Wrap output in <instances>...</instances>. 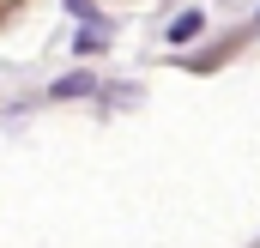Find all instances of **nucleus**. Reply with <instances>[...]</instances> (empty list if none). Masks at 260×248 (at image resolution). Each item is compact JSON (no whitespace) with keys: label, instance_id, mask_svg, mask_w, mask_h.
<instances>
[{"label":"nucleus","instance_id":"obj_2","mask_svg":"<svg viewBox=\"0 0 260 248\" xmlns=\"http://www.w3.org/2000/svg\"><path fill=\"white\" fill-rule=\"evenodd\" d=\"M200 24H206L200 12H182V18H170V30H164V37H170V43L182 49V43H194V37H200Z\"/></svg>","mask_w":260,"mask_h":248},{"label":"nucleus","instance_id":"obj_3","mask_svg":"<svg viewBox=\"0 0 260 248\" xmlns=\"http://www.w3.org/2000/svg\"><path fill=\"white\" fill-rule=\"evenodd\" d=\"M73 43H79V55H97V49H103L109 37H103V24H85V30H79Z\"/></svg>","mask_w":260,"mask_h":248},{"label":"nucleus","instance_id":"obj_1","mask_svg":"<svg viewBox=\"0 0 260 248\" xmlns=\"http://www.w3.org/2000/svg\"><path fill=\"white\" fill-rule=\"evenodd\" d=\"M91 91H97V79H91V73H61V79H55V91H49V97H73V103H79V97H91Z\"/></svg>","mask_w":260,"mask_h":248}]
</instances>
